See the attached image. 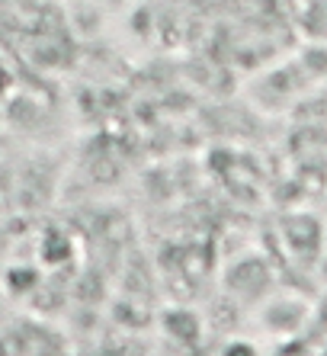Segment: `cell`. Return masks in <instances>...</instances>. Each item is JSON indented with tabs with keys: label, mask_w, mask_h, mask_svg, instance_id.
<instances>
[{
	"label": "cell",
	"mask_w": 327,
	"mask_h": 356,
	"mask_svg": "<svg viewBox=\"0 0 327 356\" xmlns=\"http://www.w3.org/2000/svg\"><path fill=\"white\" fill-rule=\"evenodd\" d=\"M221 356H257V350L247 343V340H234V343H228L225 347V353Z\"/></svg>",
	"instance_id": "6da1fadb"
}]
</instances>
